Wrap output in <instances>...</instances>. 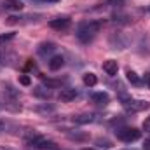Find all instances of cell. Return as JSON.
<instances>
[{
    "label": "cell",
    "mask_w": 150,
    "mask_h": 150,
    "mask_svg": "<svg viewBox=\"0 0 150 150\" xmlns=\"http://www.w3.org/2000/svg\"><path fill=\"white\" fill-rule=\"evenodd\" d=\"M101 26H103V21L89 19V21H84V23H80V25L77 26L75 35H77V38H79V42H82V44H89L93 38L100 33Z\"/></svg>",
    "instance_id": "cell-1"
},
{
    "label": "cell",
    "mask_w": 150,
    "mask_h": 150,
    "mask_svg": "<svg viewBox=\"0 0 150 150\" xmlns=\"http://www.w3.org/2000/svg\"><path fill=\"white\" fill-rule=\"evenodd\" d=\"M0 103H2V107H5V108L11 110V112H18V110H21L19 93H18L14 87H11V86H5V87L2 89Z\"/></svg>",
    "instance_id": "cell-2"
},
{
    "label": "cell",
    "mask_w": 150,
    "mask_h": 150,
    "mask_svg": "<svg viewBox=\"0 0 150 150\" xmlns=\"http://www.w3.org/2000/svg\"><path fill=\"white\" fill-rule=\"evenodd\" d=\"M26 143H28V145H33V147L38 149V150H52L56 147L54 142L47 140L45 136H42V134H38V133L28 134V136H26Z\"/></svg>",
    "instance_id": "cell-3"
},
{
    "label": "cell",
    "mask_w": 150,
    "mask_h": 150,
    "mask_svg": "<svg viewBox=\"0 0 150 150\" xmlns=\"http://www.w3.org/2000/svg\"><path fill=\"white\" fill-rule=\"evenodd\" d=\"M115 134H117L119 140H122V142H126V143H131V142H136V140L142 138V131H138V129H134V127H122V129H117Z\"/></svg>",
    "instance_id": "cell-4"
},
{
    "label": "cell",
    "mask_w": 150,
    "mask_h": 150,
    "mask_svg": "<svg viewBox=\"0 0 150 150\" xmlns=\"http://www.w3.org/2000/svg\"><path fill=\"white\" fill-rule=\"evenodd\" d=\"M122 107L131 113H136V112H143L147 110L150 105L147 101H142V100H131V98H122Z\"/></svg>",
    "instance_id": "cell-5"
},
{
    "label": "cell",
    "mask_w": 150,
    "mask_h": 150,
    "mask_svg": "<svg viewBox=\"0 0 150 150\" xmlns=\"http://www.w3.org/2000/svg\"><path fill=\"white\" fill-rule=\"evenodd\" d=\"M108 44H110V47L112 49H126L127 47V38L124 37L122 33H112L110 38H108Z\"/></svg>",
    "instance_id": "cell-6"
},
{
    "label": "cell",
    "mask_w": 150,
    "mask_h": 150,
    "mask_svg": "<svg viewBox=\"0 0 150 150\" xmlns=\"http://www.w3.org/2000/svg\"><path fill=\"white\" fill-rule=\"evenodd\" d=\"M70 25H72V19L67 18V16H63V18H54V19L49 21V26H51L52 30H58V32L70 28Z\"/></svg>",
    "instance_id": "cell-7"
},
{
    "label": "cell",
    "mask_w": 150,
    "mask_h": 150,
    "mask_svg": "<svg viewBox=\"0 0 150 150\" xmlns=\"http://www.w3.org/2000/svg\"><path fill=\"white\" fill-rule=\"evenodd\" d=\"M77 96H79L77 89H72V87L61 89V91H59V94H58V98H59V101H61V103H70V101H74Z\"/></svg>",
    "instance_id": "cell-8"
},
{
    "label": "cell",
    "mask_w": 150,
    "mask_h": 150,
    "mask_svg": "<svg viewBox=\"0 0 150 150\" xmlns=\"http://www.w3.org/2000/svg\"><path fill=\"white\" fill-rule=\"evenodd\" d=\"M56 51V45L52 44V42H42L40 45L37 47V52H38V56H47V54H52Z\"/></svg>",
    "instance_id": "cell-9"
},
{
    "label": "cell",
    "mask_w": 150,
    "mask_h": 150,
    "mask_svg": "<svg viewBox=\"0 0 150 150\" xmlns=\"http://www.w3.org/2000/svg\"><path fill=\"white\" fill-rule=\"evenodd\" d=\"M2 7H4L5 11H9V12H19V11L23 9V4H21L19 0H5V2L2 4Z\"/></svg>",
    "instance_id": "cell-10"
},
{
    "label": "cell",
    "mask_w": 150,
    "mask_h": 150,
    "mask_svg": "<svg viewBox=\"0 0 150 150\" xmlns=\"http://www.w3.org/2000/svg\"><path fill=\"white\" fill-rule=\"evenodd\" d=\"M91 101L96 103V105H107V103L110 101V96H108L107 93H103V91L93 93V94H91Z\"/></svg>",
    "instance_id": "cell-11"
},
{
    "label": "cell",
    "mask_w": 150,
    "mask_h": 150,
    "mask_svg": "<svg viewBox=\"0 0 150 150\" xmlns=\"http://www.w3.org/2000/svg\"><path fill=\"white\" fill-rule=\"evenodd\" d=\"M63 65H65V58L63 56H52L51 59H49V68L52 70V72H58V70H61L63 68Z\"/></svg>",
    "instance_id": "cell-12"
},
{
    "label": "cell",
    "mask_w": 150,
    "mask_h": 150,
    "mask_svg": "<svg viewBox=\"0 0 150 150\" xmlns=\"http://www.w3.org/2000/svg\"><path fill=\"white\" fill-rule=\"evenodd\" d=\"M103 70L107 72V75H117V70H119V65H117V61L115 59H107L105 63H103Z\"/></svg>",
    "instance_id": "cell-13"
},
{
    "label": "cell",
    "mask_w": 150,
    "mask_h": 150,
    "mask_svg": "<svg viewBox=\"0 0 150 150\" xmlns=\"http://www.w3.org/2000/svg\"><path fill=\"white\" fill-rule=\"evenodd\" d=\"M72 120H74L75 124H89V122L94 120V115L93 113H80V115L72 117Z\"/></svg>",
    "instance_id": "cell-14"
},
{
    "label": "cell",
    "mask_w": 150,
    "mask_h": 150,
    "mask_svg": "<svg viewBox=\"0 0 150 150\" xmlns=\"http://www.w3.org/2000/svg\"><path fill=\"white\" fill-rule=\"evenodd\" d=\"M14 59H16L14 52H7V51L0 49V65H11Z\"/></svg>",
    "instance_id": "cell-15"
},
{
    "label": "cell",
    "mask_w": 150,
    "mask_h": 150,
    "mask_svg": "<svg viewBox=\"0 0 150 150\" xmlns=\"http://www.w3.org/2000/svg\"><path fill=\"white\" fill-rule=\"evenodd\" d=\"M51 91H49V87L45 89V87H42V86H38V87H33V96H37V98H42V100H47V98H51Z\"/></svg>",
    "instance_id": "cell-16"
},
{
    "label": "cell",
    "mask_w": 150,
    "mask_h": 150,
    "mask_svg": "<svg viewBox=\"0 0 150 150\" xmlns=\"http://www.w3.org/2000/svg\"><path fill=\"white\" fill-rule=\"evenodd\" d=\"M126 79H127L133 86H142V84H143L142 77L136 74V72H133V70H127V72H126Z\"/></svg>",
    "instance_id": "cell-17"
},
{
    "label": "cell",
    "mask_w": 150,
    "mask_h": 150,
    "mask_svg": "<svg viewBox=\"0 0 150 150\" xmlns=\"http://www.w3.org/2000/svg\"><path fill=\"white\" fill-rule=\"evenodd\" d=\"M82 80H84V84L86 86H89V87H94L96 84H98V77L94 74H86L82 77Z\"/></svg>",
    "instance_id": "cell-18"
},
{
    "label": "cell",
    "mask_w": 150,
    "mask_h": 150,
    "mask_svg": "<svg viewBox=\"0 0 150 150\" xmlns=\"http://www.w3.org/2000/svg\"><path fill=\"white\" fill-rule=\"evenodd\" d=\"M112 19L113 23H120V25H127L129 23V16H126V14H113Z\"/></svg>",
    "instance_id": "cell-19"
},
{
    "label": "cell",
    "mask_w": 150,
    "mask_h": 150,
    "mask_svg": "<svg viewBox=\"0 0 150 150\" xmlns=\"http://www.w3.org/2000/svg\"><path fill=\"white\" fill-rule=\"evenodd\" d=\"M35 112L47 115V113H52V112H54V107H51V105H38V107H35Z\"/></svg>",
    "instance_id": "cell-20"
},
{
    "label": "cell",
    "mask_w": 150,
    "mask_h": 150,
    "mask_svg": "<svg viewBox=\"0 0 150 150\" xmlns=\"http://www.w3.org/2000/svg\"><path fill=\"white\" fill-rule=\"evenodd\" d=\"M68 138L70 140H77V142H84V140H87V134L86 133H68Z\"/></svg>",
    "instance_id": "cell-21"
},
{
    "label": "cell",
    "mask_w": 150,
    "mask_h": 150,
    "mask_svg": "<svg viewBox=\"0 0 150 150\" xmlns=\"http://www.w3.org/2000/svg\"><path fill=\"white\" fill-rule=\"evenodd\" d=\"M14 37H16V33H14V32H9V33H0V44H2V42H9V40H12Z\"/></svg>",
    "instance_id": "cell-22"
},
{
    "label": "cell",
    "mask_w": 150,
    "mask_h": 150,
    "mask_svg": "<svg viewBox=\"0 0 150 150\" xmlns=\"http://www.w3.org/2000/svg\"><path fill=\"white\" fill-rule=\"evenodd\" d=\"M19 84H21V86H30V84H32V79H30L28 75H21V77H19Z\"/></svg>",
    "instance_id": "cell-23"
},
{
    "label": "cell",
    "mask_w": 150,
    "mask_h": 150,
    "mask_svg": "<svg viewBox=\"0 0 150 150\" xmlns=\"http://www.w3.org/2000/svg\"><path fill=\"white\" fill-rule=\"evenodd\" d=\"M107 5H112V7H122V5H124V0H107Z\"/></svg>",
    "instance_id": "cell-24"
},
{
    "label": "cell",
    "mask_w": 150,
    "mask_h": 150,
    "mask_svg": "<svg viewBox=\"0 0 150 150\" xmlns=\"http://www.w3.org/2000/svg\"><path fill=\"white\" fill-rule=\"evenodd\" d=\"M98 147H101V149H108V147H110V142H107V140H100V142H98Z\"/></svg>",
    "instance_id": "cell-25"
},
{
    "label": "cell",
    "mask_w": 150,
    "mask_h": 150,
    "mask_svg": "<svg viewBox=\"0 0 150 150\" xmlns=\"http://www.w3.org/2000/svg\"><path fill=\"white\" fill-rule=\"evenodd\" d=\"M143 129L150 133V117H149V119H145V122H143Z\"/></svg>",
    "instance_id": "cell-26"
},
{
    "label": "cell",
    "mask_w": 150,
    "mask_h": 150,
    "mask_svg": "<svg viewBox=\"0 0 150 150\" xmlns=\"http://www.w3.org/2000/svg\"><path fill=\"white\" fill-rule=\"evenodd\" d=\"M5 127H7L5 120H2V119H0V133H2V131H5Z\"/></svg>",
    "instance_id": "cell-27"
},
{
    "label": "cell",
    "mask_w": 150,
    "mask_h": 150,
    "mask_svg": "<svg viewBox=\"0 0 150 150\" xmlns=\"http://www.w3.org/2000/svg\"><path fill=\"white\" fill-rule=\"evenodd\" d=\"M143 150H150V140H147V142L143 143Z\"/></svg>",
    "instance_id": "cell-28"
},
{
    "label": "cell",
    "mask_w": 150,
    "mask_h": 150,
    "mask_svg": "<svg viewBox=\"0 0 150 150\" xmlns=\"http://www.w3.org/2000/svg\"><path fill=\"white\" fill-rule=\"evenodd\" d=\"M26 68H35V63H33V61H32V59H30V61H28V63H26Z\"/></svg>",
    "instance_id": "cell-29"
},
{
    "label": "cell",
    "mask_w": 150,
    "mask_h": 150,
    "mask_svg": "<svg viewBox=\"0 0 150 150\" xmlns=\"http://www.w3.org/2000/svg\"><path fill=\"white\" fill-rule=\"evenodd\" d=\"M145 82H147V86H149V89H150V74L145 77Z\"/></svg>",
    "instance_id": "cell-30"
},
{
    "label": "cell",
    "mask_w": 150,
    "mask_h": 150,
    "mask_svg": "<svg viewBox=\"0 0 150 150\" xmlns=\"http://www.w3.org/2000/svg\"><path fill=\"white\" fill-rule=\"evenodd\" d=\"M0 150H14V149H11V147H0Z\"/></svg>",
    "instance_id": "cell-31"
},
{
    "label": "cell",
    "mask_w": 150,
    "mask_h": 150,
    "mask_svg": "<svg viewBox=\"0 0 150 150\" xmlns=\"http://www.w3.org/2000/svg\"><path fill=\"white\" fill-rule=\"evenodd\" d=\"M84 150H94V149H84Z\"/></svg>",
    "instance_id": "cell-32"
},
{
    "label": "cell",
    "mask_w": 150,
    "mask_h": 150,
    "mask_svg": "<svg viewBox=\"0 0 150 150\" xmlns=\"http://www.w3.org/2000/svg\"><path fill=\"white\" fill-rule=\"evenodd\" d=\"M49 2H58V0H49Z\"/></svg>",
    "instance_id": "cell-33"
}]
</instances>
